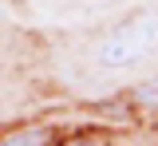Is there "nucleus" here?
<instances>
[{
	"label": "nucleus",
	"mask_w": 158,
	"mask_h": 146,
	"mask_svg": "<svg viewBox=\"0 0 158 146\" xmlns=\"http://www.w3.org/2000/svg\"><path fill=\"white\" fill-rule=\"evenodd\" d=\"M135 103H142V107H158V75L135 91Z\"/></svg>",
	"instance_id": "7ed1b4c3"
},
{
	"label": "nucleus",
	"mask_w": 158,
	"mask_h": 146,
	"mask_svg": "<svg viewBox=\"0 0 158 146\" xmlns=\"http://www.w3.org/2000/svg\"><path fill=\"white\" fill-rule=\"evenodd\" d=\"M71 146H87V142H71Z\"/></svg>",
	"instance_id": "20e7f679"
},
{
	"label": "nucleus",
	"mask_w": 158,
	"mask_h": 146,
	"mask_svg": "<svg viewBox=\"0 0 158 146\" xmlns=\"http://www.w3.org/2000/svg\"><path fill=\"white\" fill-rule=\"evenodd\" d=\"M150 40H154V20L146 16V20H138V24H131V28L115 32L111 40L103 43V47H99V63H111V67L135 63L138 55L150 51Z\"/></svg>",
	"instance_id": "f257e3e1"
},
{
	"label": "nucleus",
	"mask_w": 158,
	"mask_h": 146,
	"mask_svg": "<svg viewBox=\"0 0 158 146\" xmlns=\"http://www.w3.org/2000/svg\"><path fill=\"white\" fill-rule=\"evenodd\" d=\"M44 142H48L44 130H20V134H12L4 146H44Z\"/></svg>",
	"instance_id": "f03ea898"
}]
</instances>
